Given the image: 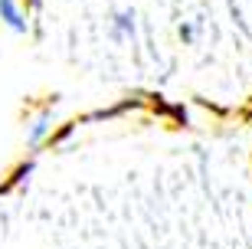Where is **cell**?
<instances>
[{
    "instance_id": "6da1fadb",
    "label": "cell",
    "mask_w": 252,
    "mask_h": 249,
    "mask_svg": "<svg viewBox=\"0 0 252 249\" xmlns=\"http://www.w3.org/2000/svg\"><path fill=\"white\" fill-rule=\"evenodd\" d=\"M0 17L7 20L10 30H17V33H27V20H23V13H20V7L13 3V0H0Z\"/></svg>"
},
{
    "instance_id": "7a4b0ae2",
    "label": "cell",
    "mask_w": 252,
    "mask_h": 249,
    "mask_svg": "<svg viewBox=\"0 0 252 249\" xmlns=\"http://www.w3.org/2000/svg\"><path fill=\"white\" fill-rule=\"evenodd\" d=\"M30 171H33V161H20V164L13 167V171H10V177L3 180V184H0V194H10V190H13L17 184H23Z\"/></svg>"
},
{
    "instance_id": "3957f363",
    "label": "cell",
    "mask_w": 252,
    "mask_h": 249,
    "mask_svg": "<svg viewBox=\"0 0 252 249\" xmlns=\"http://www.w3.org/2000/svg\"><path fill=\"white\" fill-rule=\"evenodd\" d=\"M125 36H134V17L128 10L115 17V39H125Z\"/></svg>"
},
{
    "instance_id": "277c9868",
    "label": "cell",
    "mask_w": 252,
    "mask_h": 249,
    "mask_svg": "<svg viewBox=\"0 0 252 249\" xmlns=\"http://www.w3.org/2000/svg\"><path fill=\"white\" fill-rule=\"evenodd\" d=\"M49 135V118H46V111L39 115L36 121H33V131H30V144L36 148V144H43V138Z\"/></svg>"
},
{
    "instance_id": "5b68a950",
    "label": "cell",
    "mask_w": 252,
    "mask_h": 249,
    "mask_svg": "<svg viewBox=\"0 0 252 249\" xmlns=\"http://www.w3.org/2000/svg\"><path fill=\"white\" fill-rule=\"evenodd\" d=\"M75 128H79V118L65 121V125H63V128H59V131H53V135H49V144H63V141L69 138V135H72Z\"/></svg>"
},
{
    "instance_id": "8992f818",
    "label": "cell",
    "mask_w": 252,
    "mask_h": 249,
    "mask_svg": "<svg viewBox=\"0 0 252 249\" xmlns=\"http://www.w3.org/2000/svg\"><path fill=\"white\" fill-rule=\"evenodd\" d=\"M167 115H170V118H174V121H177V125H187V111L180 108V105H174V108H170Z\"/></svg>"
}]
</instances>
